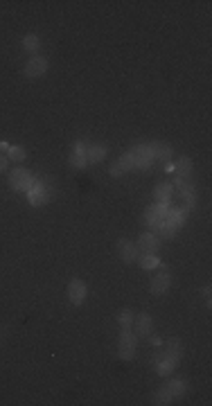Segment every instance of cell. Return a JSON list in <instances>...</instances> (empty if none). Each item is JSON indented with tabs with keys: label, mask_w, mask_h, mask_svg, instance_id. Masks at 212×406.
I'll return each instance as SVG.
<instances>
[{
	"label": "cell",
	"mask_w": 212,
	"mask_h": 406,
	"mask_svg": "<svg viewBox=\"0 0 212 406\" xmlns=\"http://www.w3.org/2000/svg\"><path fill=\"white\" fill-rule=\"evenodd\" d=\"M36 183V176H32L27 169L23 167H16V169L9 174V187L14 192H30Z\"/></svg>",
	"instance_id": "cell-1"
},
{
	"label": "cell",
	"mask_w": 212,
	"mask_h": 406,
	"mask_svg": "<svg viewBox=\"0 0 212 406\" xmlns=\"http://www.w3.org/2000/svg\"><path fill=\"white\" fill-rule=\"evenodd\" d=\"M136 343H138V337L133 334L131 330H122L120 334V345H117V354L122 361H131L136 357Z\"/></svg>",
	"instance_id": "cell-2"
},
{
	"label": "cell",
	"mask_w": 212,
	"mask_h": 406,
	"mask_svg": "<svg viewBox=\"0 0 212 406\" xmlns=\"http://www.w3.org/2000/svg\"><path fill=\"white\" fill-rule=\"evenodd\" d=\"M129 154H131V161H133V169H147L151 165V161H154L149 144H136Z\"/></svg>",
	"instance_id": "cell-3"
},
{
	"label": "cell",
	"mask_w": 212,
	"mask_h": 406,
	"mask_svg": "<svg viewBox=\"0 0 212 406\" xmlns=\"http://www.w3.org/2000/svg\"><path fill=\"white\" fill-rule=\"evenodd\" d=\"M45 70H48V59H45V57H32V59L25 64V68H23V75H25L27 79H36V77L45 75Z\"/></svg>",
	"instance_id": "cell-4"
},
{
	"label": "cell",
	"mask_w": 212,
	"mask_h": 406,
	"mask_svg": "<svg viewBox=\"0 0 212 406\" xmlns=\"http://www.w3.org/2000/svg\"><path fill=\"white\" fill-rule=\"evenodd\" d=\"M180 357H183V343H180L178 338H170L163 347V359L170 361L172 366H176L180 361Z\"/></svg>",
	"instance_id": "cell-5"
},
{
	"label": "cell",
	"mask_w": 212,
	"mask_h": 406,
	"mask_svg": "<svg viewBox=\"0 0 212 406\" xmlns=\"http://www.w3.org/2000/svg\"><path fill=\"white\" fill-rule=\"evenodd\" d=\"M136 248H138L140 253H151V255H156L160 248V239L154 233H142V235L138 237V241H136Z\"/></svg>",
	"instance_id": "cell-6"
},
{
	"label": "cell",
	"mask_w": 212,
	"mask_h": 406,
	"mask_svg": "<svg viewBox=\"0 0 212 406\" xmlns=\"http://www.w3.org/2000/svg\"><path fill=\"white\" fill-rule=\"evenodd\" d=\"M86 294H88V287H86L84 280H72L68 284V298L72 304H81L86 300Z\"/></svg>",
	"instance_id": "cell-7"
},
{
	"label": "cell",
	"mask_w": 212,
	"mask_h": 406,
	"mask_svg": "<svg viewBox=\"0 0 212 406\" xmlns=\"http://www.w3.org/2000/svg\"><path fill=\"white\" fill-rule=\"evenodd\" d=\"M170 284H172V275L167 273V269H163L158 275H154V278H151V284H149V289H151V294L160 296V294H165V291L170 289Z\"/></svg>",
	"instance_id": "cell-8"
},
{
	"label": "cell",
	"mask_w": 212,
	"mask_h": 406,
	"mask_svg": "<svg viewBox=\"0 0 212 406\" xmlns=\"http://www.w3.org/2000/svg\"><path fill=\"white\" fill-rule=\"evenodd\" d=\"M117 253H120V257H122L127 264L136 262V260L140 257V251L136 248V244H131L129 239H120V241H117Z\"/></svg>",
	"instance_id": "cell-9"
},
{
	"label": "cell",
	"mask_w": 212,
	"mask_h": 406,
	"mask_svg": "<svg viewBox=\"0 0 212 406\" xmlns=\"http://www.w3.org/2000/svg\"><path fill=\"white\" fill-rule=\"evenodd\" d=\"M151 327H154V321L149 314H140L133 318V330H136V337H149L151 334Z\"/></svg>",
	"instance_id": "cell-10"
},
{
	"label": "cell",
	"mask_w": 212,
	"mask_h": 406,
	"mask_svg": "<svg viewBox=\"0 0 212 406\" xmlns=\"http://www.w3.org/2000/svg\"><path fill=\"white\" fill-rule=\"evenodd\" d=\"M149 149H151V156H154V158H160V161L170 163L172 147L167 142H151V144H149Z\"/></svg>",
	"instance_id": "cell-11"
},
{
	"label": "cell",
	"mask_w": 212,
	"mask_h": 406,
	"mask_svg": "<svg viewBox=\"0 0 212 406\" xmlns=\"http://www.w3.org/2000/svg\"><path fill=\"white\" fill-rule=\"evenodd\" d=\"M106 158V147L104 144H88L86 149V161L88 163H102Z\"/></svg>",
	"instance_id": "cell-12"
},
{
	"label": "cell",
	"mask_w": 212,
	"mask_h": 406,
	"mask_svg": "<svg viewBox=\"0 0 212 406\" xmlns=\"http://www.w3.org/2000/svg\"><path fill=\"white\" fill-rule=\"evenodd\" d=\"M176 230H178V226H174V224H170V221L163 219V224H160L156 230H151V233H154L158 239H172V237L176 235Z\"/></svg>",
	"instance_id": "cell-13"
},
{
	"label": "cell",
	"mask_w": 212,
	"mask_h": 406,
	"mask_svg": "<svg viewBox=\"0 0 212 406\" xmlns=\"http://www.w3.org/2000/svg\"><path fill=\"white\" fill-rule=\"evenodd\" d=\"M172 192H174V185H172V183H167V181H163V183H158V185H156L154 197H156V201H158V203H165V201H170Z\"/></svg>",
	"instance_id": "cell-14"
},
{
	"label": "cell",
	"mask_w": 212,
	"mask_h": 406,
	"mask_svg": "<svg viewBox=\"0 0 212 406\" xmlns=\"http://www.w3.org/2000/svg\"><path fill=\"white\" fill-rule=\"evenodd\" d=\"M178 192H180V199H183V203H185V208L187 212H190L192 208H194V185H190V183H185V185H178Z\"/></svg>",
	"instance_id": "cell-15"
},
{
	"label": "cell",
	"mask_w": 212,
	"mask_h": 406,
	"mask_svg": "<svg viewBox=\"0 0 212 406\" xmlns=\"http://www.w3.org/2000/svg\"><path fill=\"white\" fill-rule=\"evenodd\" d=\"M144 221H147V226L151 230H156L160 224H163V217H160V212H158V208H156V205H151V208L144 210Z\"/></svg>",
	"instance_id": "cell-16"
},
{
	"label": "cell",
	"mask_w": 212,
	"mask_h": 406,
	"mask_svg": "<svg viewBox=\"0 0 212 406\" xmlns=\"http://www.w3.org/2000/svg\"><path fill=\"white\" fill-rule=\"evenodd\" d=\"M174 171H176V176H190L192 174V158L183 156V158L174 165Z\"/></svg>",
	"instance_id": "cell-17"
},
{
	"label": "cell",
	"mask_w": 212,
	"mask_h": 406,
	"mask_svg": "<svg viewBox=\"0 0 212 406\" xmlns=\"http://www.w3.org/2000/svg\"><path fill=\"white\" fill-rule=\"evenodd\" d=\"M138 262L142 269H147V271H151V269H158L160 267V260L156 255H151V253H142V255L138 257Z\"/></svg>",
	"instance_id": "cell-18"
},
{
	"label": "cell",
	"mask_w": 212,
	"mask_h": 406,
	"mask_svg": "<svg viewBox=\"0 0 212 406\" xmlns=\"http://www.w3.org/2000/svg\"><path fill=\"white\" fill-rule=\"evenodd\" d=\"M172 400H174V397H172V393L167 390V386H165V388H158V390L154 393V402H151V404L165 406V404H172Z\"/></svg>",
	"instance_id": "cell-19"
},
{
	"label": "cell",
	"mask_w": 212,
	"mask_h": 406,
	"mask_svg": "<svg viewBox=\"0 0 212 406\" xmlns=\"http://www.w3.org/2000/svg\"><path fill=\"white\" fill-rule=\"evenodd\" d=\"M167 390L172 393V397H183L185 395V381H180V379H174V381H170L167 384Z\"/></svg>",
	"instance_id": "cell-20"
},
{
	"label": "cell",
	"mask_w": 212,
	"mask_h": 406,
	"mask_svg": "<svg viewBox=\"0 0 212 406\" xmlns=\"http://www.w3.org/2000/svg\"><path fill=\"white\" fill-rule=\"evenodd\" d=\"M38 45H41V41H38V36H36V34H27V36H25V38H23V48H25V50H27V52H32V54H36Z\"/></svg>",
	"instance_id": "cell-21"
},
{
	"label": "cell",
	"mask_w": 212,
	"mask_h": 406,
	"mask_svg": "<svg viewBox=\"0 0 212 406\" xmlns=\"http://www.w3.org/2000/svg\"><path fill=\"white\" fill-rule=\"evenodd\" d=\"M117 323H120V327L122 330H131V325H133V314L129 309H122L120 314H117Z\"/></svg>",
	"instance_id": "cell-22"
},
{
	"label": "cell",
	"mask_w": 212,
	"mask_h": 406,
	"mask_svg": "<svg viewBox=\"0 0 212 406\" xmlns=\"http://www.w3.org/2000/svg\"><path fill=\"white\" fill-rule=\"evenodd\" d=\"M25 149L23 147H9V151H7V158L9 161H14V163H23L25 161Z\"/></svg>",
	"instance_id": "cell-23"
},
{
	"label": "cell",
	"mask_w": 212,
	"mask_h": 406,
	"mask_svg": "<svg viewBox=\"0 0 212 406\" xmlns=\"http://www.w3.org/2000/svg\"><path fill=\"white\" fill-rule=\"evenodd\" d=\"M176 366H172L170 361H165V359H160L158 364H156V372L160 374V377H167V374H172V370H174Z\"/></svg>",
	"instance_id": "cell-24"
},
{
	"label": "cell",
	"mask_w": 212,
	"mask_h": 406,
	"mask_svg": "<svg viewBox=\"0 0 212 406\" xmlns=\"http://www.w3.org/2000/svg\"><path fill=\"white\" fill-rule=\"evenodd\" d=\"M70 163H72V167H79V169H84V167L88 165V161H86V154H72Z\"/></svg>",
	"instance_id": "cell-25"
},
{
	"label": "cell",
	"mask_w": 212,
	"mask_h": 406,
	"mask_svg": "<svg viewBox=\"0 0 212 406\" xmlns=\"http://www.w3.org/2000/svg\"><path fill=\"white\" fill-rule=\"evenodd\" d=\"M124 171H127V167H124L120 161H117V163H113V165L108 167V174H111V176H115V178H117V176H122Z\"/></svg>",
	"instance_id": "cell-26"
},
{
	"label": "cell",
	"mask_w": 212,
	"mask_h": 406,
	"mask_svg": "<svg viewBox=\"0 0 212 406\" xmlns=\"http://www.w3.org/2000/svg\"><path fill=\"white\" fill-rule=\"evenodd\" d=\"M86 149H88V144H86L84 140H77V142H74V151H72V154H86Z\"/></svg>",
	"instance_id": "cell-27"
},
{
	"label": "cell",
	"mask_w": 212,
	"mask_h": 406,
	"mask_svg": "<svg viewBox=\"0 0 212 406\" xmlns=\"http://www.w3.org/2000/svg\"><path fill=\"white\" fill-rule=\"evenodd\" d=\"M7 165H9V158H7L5 154H0V174L7 169Z\"/></svg>",
	"instance_id": "cell-28"
},
{
	"label": "cell",
	"mask_w": 212,
	"mask_h": 406,
	"mask_svg": "<svg viewBox=\"0 0 212 406\" xmlns=\"http://www.w3.org/2000/svg\"><path fill=\"white\" fill-rule=\"evenodd\" d=\"M201 294L206 296V298H210V287H203V289H201Z\"/></svg>",
	"instance_id": "cell-29"
},
{
	"label": "cell",
	"mask_w": 212,
	"mask_h": 406,
	"mask_svg": "<svg viewBox=\"0 0 212 406\" xmlns=\"http://www.w3.org/2000/svg\"><path fill=\"white\" fill-rule=\"evenodd\" d=\"M0 151H9V144H7V142H0Z\"/></svg>",
	"instance_id": "cell-30"
},
{
	"label": "cell",
	"mask_w": 212,
	"mask_h": 406,
	"mask_svg": "<svg viewBox=\"0 0 212 406\" xmlns=\"http://www.w3.org/2000/svg\"><path fill=\"white\" fill-rule=\"evenodd\" d=\"M165 171H174V165H172V163H165Z\"/></svg>",
	"instance_id": "cell-31"
}]
</instances>
